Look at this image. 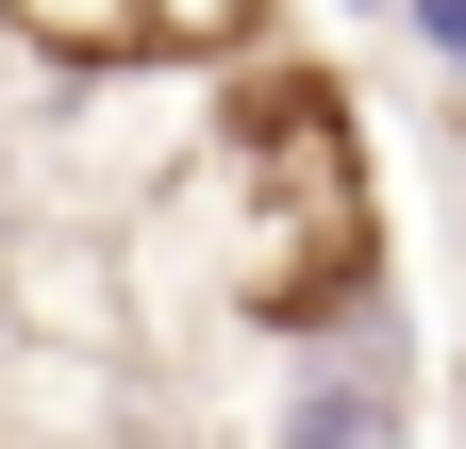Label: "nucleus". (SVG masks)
Instances as JSON below:
<instances>
[{
  "mask_svg": "<svg viewBox=\"0 0 466 449\" xmlns=\"http://www.w3.org/2000/svg\"><path fill=\"white\" fill-rule=\"evenodd\" d=\"M17 34H50L67 67H116V50H167L150 0H17Z\"/></svg>",
  "mask_w": 466,
  "mask_h": 449,
  "instance_id": "nucleus-1",
  "label": "nucleus"
},
{
  "mask_svg": "<svg viewBox=\"0 0 466 449\" xmlns=\"http://www.w3.org/2000/svg\"><path fill=\"white\" fill-rule=\"evenodd\" d=\"M300 433H317V449H367V433H400V383H300Z\"/></svg>",
  "mask_w": 466,
  "mask_h": 449,
  "instance_id": "nucleus-2",
  "label": "nucleus"
},
{
  "mask_svg": "<svg viewBox=\"0 0 466 449\" xmlns=\"http://www.w3.org/2000/svg\"><path fill=\"white\" fill-rule=\"evenodd\" d=\"M150 34H167V50H233V34H250V0H150Z\"/></svg>",
  "mask_w": 466,
  "mask_h": 449,
  "instance_id": "nucleus-3",
  "label": "nucleus"
},
{
  "mask_svg": "<svg viewBox=\"0 0 466 449\" xmlns=\"http://www.w3.org/2000/svg\"><path fill=\"white\" fill-rule=\"evenodd\" d=\"M400 17H417V50H433L450 84H466V0H400Z\"/></svg>",
  "mask_w": 466,
  "mask_h": 449,
  "instance_id": "nucleus-4",
  "label": "nucleus"
}]
</instances>
